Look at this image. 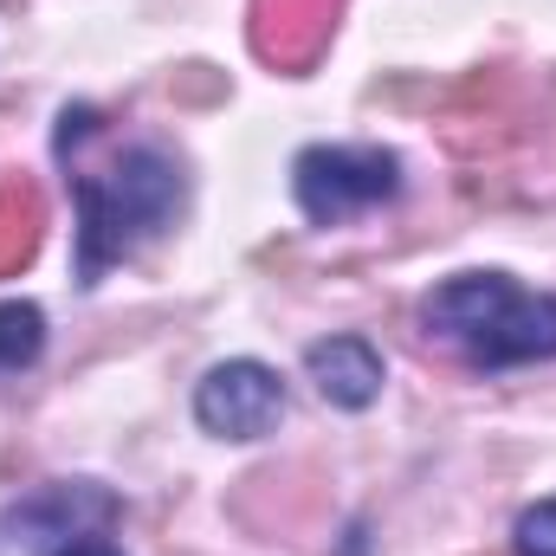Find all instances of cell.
<instances>
[{
    "instance_id": "obj_1",
    "label": "cell",
    "mask_w": 556,
    "mask_h": 556,
    "mask_svg": "<svg viewBox=\"0 0 556 556\" xmlns=\"http://www.w3.org/2000/svg\"><path fill=\"white\" fill-rule=\"evenodd\" d=\"M59 162H65L72 207H78V285L85 291L104 285L111 266L137 260L188 207L181 155L149 137L117 142L91 104H72L59 117Z\"/></svg>"
},
{
    "instance_id": "obj_2",
    "label": "cell",
    "mask_w": 556,
    "mask_h": 556,
    "mask_svg": "<svg viewBox=\"0 0 556 556\" xmlns=\"http://www.w3.org/2000/svg\"><path fill=\"white\" fill-rule=\"evenodd\" d=\"M420 324L485 376L556 356V291H531L505 273L440 278L420 304Z\"/></svg>"
},
{
    "instance_id": "obj_3",
    "label": "cell",
    "mask_w": 556,
    "mask_h": 556,
    "mask_svg": "<svg viewBox=\"0 0 556 556\" xmlns=\"http://www.w3.org/2000/svg\"><path fill=\"white\" fill-rule=\"evenodd\" d=\"M402 155L395 149H356V142H311L298 162H291V194L304 207L311 227H343V220H363L376 207H389L402 194Z\"/></svg>"
},
{
    "instance_id": "obj_4",
    "label": "cell",
    "mask_w": 556,
    "mask_h": 556,
    "mask_svg": "<svg viewBox=\"0 0 556 556\" xmlns=\"http://www.w3.org/2000/svg\"><path fill=\"white\" fill-rule=\"evenodd\" d=\"M194 420L214 440H266L285 420V382H278V369L273 363H253V356L214 363L201 376V389H194Z\"/></svg>"
},
{
    "instance_id": "obj_5",
    "label": "cell",
    "mask_w": 556,
    "mask_h": 556,
    "mask_svg": "<svg viewBox=\"0 0 556 556\" xmlns=\"http://www.w3.org/2000/svg\"><path fill=\"white\" fill-rule=\"evenodd\" d=\"M304 376L317 382V395L330 402V408H369L376 395H382V382H389V363H382V350L363 337V330H337V337H317L311 350H304Z\"/></svg>"
},
{
    "instance_id": "obj_6",
    "label": "cell",
    "mask_w": 556,
    "mask_h": 556,
    "mask_svg": "<svg viewBox=\"0 0 556 556\" xmlns=\"http://www.w3.org/2000/svg\"><path fill=\"white\" fill-rule=\"evenodd\" d=\"M33 240H39V201H33V188L0 181V273L7 266H26Z\"/></svg>"
},
{
    "instance_id": "obj_7",
    "label": "cell",
    "mask_w": 556,
    "mask_h": 556,
    "mask_svg": "<svg viewBox=\"0 0 556 556\" xmlns=\"http://www.w3.org/2000/svg\"><path fill=\"white\" fill-rule=\"evenodd\" d=\"M39 350H46V311L26 298L0 304V369H33Z\"/></svg>"
},
{
    "instance_id": "obj_8",
    "label": "cell",
    "mask_w": 556,
    "mask_h": 556,
    "mask_svg": "<svg viewBox=\"0 0 556 556\" xmlns=\"http://www.w3.org/2000/svg\"><path fill=\"white\" fill-rule=\"evenodd\" d=\"M511 538H518V556H556V498H538Z\"/></svg>"
},
{
    "instance_id": "obj_9",
    "label": "cell",
    "mask_w": 556,
    "mask_h": 556,
    "mask_svg": "<svg viewBox=\"0 0 556 556\" xmlns=\"http://www.w3.org/2000/svg\"><path fill=\"white\" fill-rule=\"evenodd\" d=\"M52 556H124L117 544H104V538H72V544H59Z\"/></svg>"
}]
</instances>
